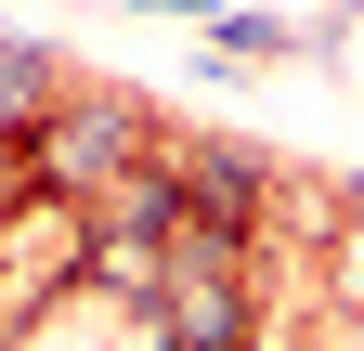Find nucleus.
<instances>
[{"label": "nucleus", "mask_w": 364, "mask_h": 351, "mask_svg": "<svg viewBox=\"0 0 364 351\" xmlns=\"http://www.w3.org/2000/svg\"><path fill=\"white\" fill-rule=\"evenodd\" d=\"M130 156H144V117H130V104H65V117L26 130V169H39V183H65V195L130 183Z\"/></svg>", "instance_id": "obj_1"}, {"label": "nucleus", "mask_w": 364, "mask_h": 351, "mask_svg": "<svg viewBox=\"0 0 364 351\" xmlns=\"http://www.w3.org/2000/svg\"><path fill=\"white\" fill-rule=\"evenodd\" d=\"M156 313H169V351H235V325H247L235 286H208V274L196 286H156Z\"/></svg>", "instance_id": "obj_2"}, {"label": "nucleus", "mask_w": 364, "mask_h": 351, "mask_svg": "<svg viewBox=\"0 0 364 351\" xmlns=\"http://www.w3.org/2000/svg\"><path fill=\"white\" fill-rule=\"evenodd\" d=\"M26 130H39V53L0 39V144H26Z\"/></svg>", "instance_id": "obj_3"}, {"label": "nucleus", "mask_w": 364, "mask_h": 351, "mask_svg": "<svg viewBox=\"0 0 364 351\" xmlns=\"http://www.w3.org/2000/svg\"><path fill=\"white\" fill-rule=\"evenodd\" d=\"M208 39H221L235 65H260V53H287V26H273V14H208Z\"/></svg>", "instance_id": "obj_4"}]
</instances>
